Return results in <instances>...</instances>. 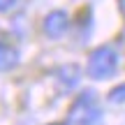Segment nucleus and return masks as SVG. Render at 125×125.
<instances>
[{
	"instance_id": "f257e3e1",
	"label": "nucleus",
	"mask_w": 125,
	"mask_h": 125,
	"mask_svg": "<svg viewBox=\"0 0 125 125\" xmlns=\"http://www.w3.org/2000/svg\"><path fill=\"white\" fill-rule=\"evenodd\" d=\"M118 62H121L118 51L114 49L111 44H100V46H95V49L90 51L86 72H88L90 79L104 81V79H111L118 72Z\"/></svg>"
},
{
	"instance_id": "f03ea898",
	"label": "nucleus",
	"mask_w": 125,
	"mask_h": 125,
	"mask_svg": "<svg viewBox=\"0 0 125 125\" xmlns=\"http://www.w3.org/2000/svg\"><path fill=\"white\" fill-rule=\"evenodd\" d=\"M102 118L104 114L97 104V93H93V90H83L72 102L70 111H67V123L70 125H100Z\"/></svg>"
},
{
	"instance_id": "7ed1b4c3",
	"label": "nucleus",
	"mask_w": 125,
	"mask_h": 125,
	"mask_svg": "<svg viewBox=\"0 0 125 125\" xmlns=\"http://www.w3.org/2000/svg\"><path fill=\"white\" fill-rule=\"evenodd\" d=\"M42 28H44V35L46 37L60 40V37L67 35V30H70V14L62 12V9H53V12H49L44 16Z\"/></svg>"
},
{
	"instance_id": "20e7f679",
	"label": "nucleus",
	"mask_w": 125,
	"mask_h": 125,
	"mask_svg": "<svg viewBox=\"0 0 125 125\" xmlns=\"http://www.w3.org/2000/svg\"><path fill=\"white\" fill-rule=\"evenodd\" d=\"M19 65V51L7 42H0V72H9Z\"/></svg>"
},
{
	"instance_id": "39448f33",
	"label": "nucleus",
	"mask_w": 125,
	"mask_h": 125,
	"mask_svg": "<svg viewBox=\"0 0 125 125\" xmlns=\"http://www.w3.org/2000/svg\"><path fill=\"white\" fill-rule=\"evenodd\" d=\"M56 76H58V81L65 88H74V86L79 83V79H81V70L76 65H65V67H60V70L56 72Z\"/></svg>"
},
{
	"instance_id": "423d86ee",
	"label": "nucleus",
	"mask_w": 125,
	"mask_h": 125,
	"mask_svg": "<svg viewBox=\"0 0 125 125\" xmlns=\"http://www.w3.org/2000/svg\"><path fill=\"white\" fill-rule=\"evenodd\" d=\"M109 102H114V104H123L125 102V83H118V86H114L111 90H109Z\"/></svg>"
},
{
	"instance_id": "0eeeda50",
	"label": "nucleus",
	"mask_w": 125,
	"mask_h": 125,
	"mask_svg": "<svg viewBox=\"0 0 125 125\" xmlns=\"http://www.w3.org/2000/svg\"><path fill=\"white\" fill-rule=\"evenodd\" d=\"M16 2H19V0H0V14H7L9 9H14Z\"/></svg>"
},
{
	"instance_id": "6e6552de",
	"label": "nucleus",
	"mask_w": 125,
	"mask_h": 125,
	"mask_svg": "<svg viewBox=\"0 0 125 125\" xmlns=\"http://www.w3.org/2000/svg\"><path fill=\"white\" fill-rule=\"evenodd\" d=\"M118 7H121V12L125 14V0H118Z\"/></svg>"
},
{
	"instance_id": "1a4fd4ad",
	"label": "nucleus",
	"mask_w": 125,
	"mask_h": 125,
	"mask_svg": "<svg viewBox=\"0 0 125 125\" xmlns=\"http://www.w3.org/2000/svg\"><path fill=\"white\" fill-rule=\"evenodd\" d=\"M51 125H65V123H51Z\"/></svg>"
}]
</instances>
